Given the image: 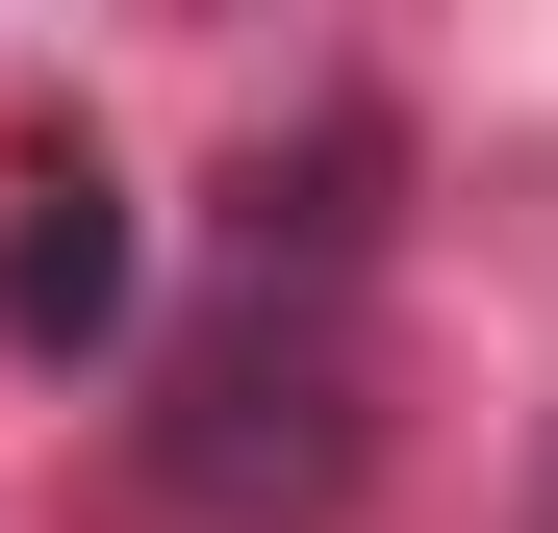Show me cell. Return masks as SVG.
<instances>
[{
    "label": "cell",
    "mask_w": 558,
    "mask_h": 533,
    "mask_svg": "<svg viewBox=\"0 0 558 533\" xmlns=\"http://www.w3.org/2000/svg\"><path fill=\"white\" fill-rule=\"evenodd\" d=\"M153 508L178 533H330L355 458H381V355H355V280H229L153 355Z\"/></svg>",
    "instance_id": "6da1fadb"
},
{
    "label": "cell",
    "mask_w": 558,
    "mask_h": 533,
    "mask_svg": "<svg viewBox=\"0 0 558 533\" xmlns=\"http://www.w3.org/2000/svg\"><path fill=\"white\" fill-rule=\"evenodd\" d=\"M0 330H26V355H102V330H128V178L76 153V128L26 153V229H0Z\"/></svg>",
    "instance_id": "7a4b0ae2"
},
{
    "label": "cell",
    "mask_w": 558,
    "mask_h": 533,
    "mask_svg": "<svg viewBox=\"0 0 558 533\" xmlns=\"http://www.w3.org/2000/svg\"><path fill=\"white\" fill-rule=\"evenodd\" d=\"M533 533H558V483H533Z\"/></svg>",
    "instance_id": "3957f363"
}]
</instances>
